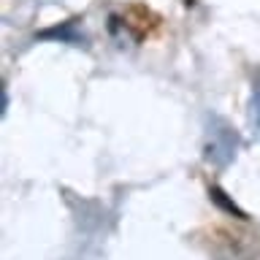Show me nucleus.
<instances>
[{"instance_id": "4", "label": "nucleus", "mask_w": 260, "mask_h": 260, "mask_svg": "<svg viewBox=\"0 0 260 260\" xmlns=\"http://www.w3.org/2000/svg\"><path fill=\"white\" fill-rule=\"evenodd\" d=\"M252 119H255V127L260 130V89H255V95H252Z\"/></svg>"}, {"instance_id": "3", "label": "nucleus", "mask_w": 260, "mask_h": 260, "mask_svg": "<svg viewBox=\"0 0 260 260\" xmlns=\"http://www.w3.org/2000/svg\"><path fill=\"white\" fill-rule=\"evenodd\" d=\"M209 195H211V201H214V203H219V206H222V209L228 211V214H236V219H247V214H244V211H241L239 206H236L233 201H228V198H225V192L219 190V187H211V190H209Z\"/></svg>"}, {"instance_id": "2", "label": "nucleus", "mask_w": 260, "mask_h": 260, "mask_svg": "<svg viewBox=\"0 0 260 260\" xmlns=\"http://www.w3.org/2000/svg\"><path fill=\"white\" fill-rule=\"evenodd\" d=\"M217 236L231 260H260V233L247 228H222Z\"/></svg>"}, {"instance_id": "1", "label": "nucleus", "mask_w": 260, "mask_h": 260, "mask_svg": "<svg viewBox=\"0 0 260 260\" xmlns=\"http://www.w3.org/2000/svg\"><path fill=\"white\" fill-rule=\"evenodd\" d=\"M236 152H239V133L231 122L222 117H209V133L206 144H203V160L214 168L231 166Z\"/></svg>"}]
</instances>
